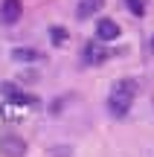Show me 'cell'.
I'll return each mask as SVG.
<instances>
[{
  "mask_svg": "<svg viewBox=\"0 0 154 157\" xmlns=\"http://www.w3.org/2000/svg\"><path fill=\"white\" fill-rule=\"evenodd\" d=\"M12 58L15 61H23V64H32V61H41V52L32 50V47H15L12 50Z\"/></svg>",
  "mask_w": 154,
  "mask_h": 157,
  "instance_id": "obj_8",
  "label": "cell"
},
{
  "mask_svg": "<svg viewBox=\"0 0 154 157\" xmlns=\"http://www.w3.org/2000/svg\"><path fill=\"white\" fill-rule=\"evenodd\" d=\"M151 50H154V38H151Z\"/></svg>",
  "mask_w": 154,
  "mask_h": 157,
  "instance_id": "obj_12",
  "label": "cell"
},
{
  "mask_svg": "<svg viewBox=\"0 0 154 157\" xmlns=\"http://www.w3.org/2000/svg\"><path fill=\"white\" fill-rule=\"evenodd\" d=\"M137 93H140V82L137 78H119V82L111 87V93H108V111L114 113V117H125V113L131 111Z\"/></svg>",
  "mask_w": 154,
  "mask_h": 157,
  "instance_id": "obj_1",
  "label": "cell"
},
{
  "mask_svg": "<svg viewBox=\"0 0 154 157\" xmlns=\"http://www.w3.org/2000/svg\"><path fill=\"white\" fill-rule=\"evenodd\" d=\"M50 157H70V148L61 146V151H50Z\"/></svg>",
  "mask_w": 154,
  "mask_h": 157,
  "instance_id": "obj_11",
  "label": "cell"
},
{
  "mask_svg": "<svg viewBox=\"0 0 154 157\" xmlns=\"http://www.w3.org/2000/svg\"><path fill=\"white\" fill-rule=\"evenodd\" d=\"M3 96H6V102H12V105H38V99H35V96L23 93V90L17 87V84H12V82L3 84Z\"/></svg>",
  "mask_w": 154,
  "mask_h": 157,
  "instance_id": "obj_3",
  "label": "cell"
},
{
  "mask_svg": "<svg viewBox=\"0 0 154 157\" xmlns=\"http://www.w3.org/2000/svg\"><path fill=\"white\" fill-rule=\"evenodd\" d=\"M96 38L99 41H116V38H119V23L111 21V17H99V23H96Z\"/></svg>",
  "mask_w": 154,
  "mask_h": 157,
  "instance_id": "obj_5",
  "label": "cell"
},
{
  "mask_svg": "<svg viewBox=\"0 0 154 157\" xmlns=\"http://www.w3.org/2000/svg\"><path fill=\"white\" fill-rule=\"evenodd\" d=\"M0 146H3L6 157H23V154H26V143H23L21 137H3Z\"/></svg>",
  "mask_w": 154,
  "mask_h": 157,
  "instance_id": "obj_6",
  "label": "cell"
},
{
  "mask_svg": "<svg viewBox=\"0 0 154 157\" xmlns=\"http://www.w3.org/2000/svg\"><path fill=\"white\" fill-rule=\"evenodd\" d=\"M50 41H52L55 47H64V44L70 41V35H67V29H64V26H52V29H50Z\"/></svg>",
  "mask_w": 154,
  "mask_h": 157,
  "instance_id": "obj_9",
  "label": "cell"
},
{
  "mask_svg": "<svg viewBox=\"0 0 154 157\" xmlns=\"http://www.w3.org/2000/svg\"><path fill=\"white\" fill-rule=\"evenodd\" d=\"M108 56H111V52L99 44V38H96V41H87L85 50H81V61H85V64H102Z\"/></svg>",
  "mask_w": 154,
  "mask_h": 157,
  "instance_id": "obj_2",
  "label": "cell"
},
{
  "mask_svg": "<svg viewBox=\"0 0 154 157\" xmlns=\"http://www.w3.org/2000/svg\"><path fill=\"white\" fill-rule=\"evenodd\" d=\"M21 15H23V3L21 0H3V3H0V21L3 23H17L21 21Z\"/></svg>",
  "mask_w": 154,
  "mask_h": 157,
  "instance_id": "obj_4",
  "label": "cell"
},
{
  "mask_svg": "<svg viewBox=\"0 0 154 157\" xmlns=\"http://www.w3.org/2000/svg\"><path fill=\"white\" fill-rule=\"evenodd\" d=\"M102 9H105V0H79V9H76V15H79L81 21H87V17L99 15Z\"/></svg>",
  "mask_w": 154,
  "mask_h": 157,
  "instance_id": "obj_7",
  "label": "cell"
},
{
  "mask_svg": "<svg viewBox=\"0 0 154 157\" xmlns=\"http://www.w3.org/2000/svg\"><path fill=\"white\" fill-rule=\"evenodd\" d=\"M125 6H128V12L134 17H143L145 9H148V0H125Z\"/></svg>",
  "mask_w": 154,
  "mask_h": 157,
  "instance_id": "obj_10",
  "label": "cell"
}]
</instances>
